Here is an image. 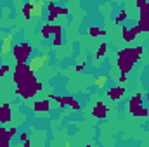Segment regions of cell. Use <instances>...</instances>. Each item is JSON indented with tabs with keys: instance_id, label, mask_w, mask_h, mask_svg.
<instances>
[{
	"instance_id": "6da1fadb",
	"label": "cell",
	"mask_w": 149,
	"mask_h": 147,
	"mask_svg": "<svg viewBox=\"0 0 149 147\" xmlns=\"http://www.w3.org/2000/svg\"><path fill=\"white\" fill-rule=\"evenodd\" d=\"M142 52H144V49L141 45L135 47V49H121L118 52V68H120V71H123L127 74L130 73L134 64L141 59Z\"/></svg>"
},
{
	"instance_id": "7a4b0ae2",
	"label": "cell",
	"mask_w": 149,
	"mask_h": 147,
	"mask_svg": "<svg viewBox=\"0 0 149 147\" xmlns=\"http://www.w3.org/2000/svg\"><path fill=\"white\" fill-rule=\"evenodd\" d=\"M12 55L16 59V62H28L31 57V45L28 42H21L17 45L12 47Z\"/></svg>"
},
{
	"instance_id": "3957f363",
	"label": "cell",
	"mask_w": 149,
	"mask_h": 147,
	"mask_svg": "<svg viewBox=\"0 0 149 147\" xmlns=\"http://www.w3.org/2000/svg\"><path fill=\"white\" fill-rule=\"evenodd\" d=\"M47 62H49V55H33V57H30V61H28V68H30L31 73H37V71H40Z\"/></svg>"
},
{
	"instance_id": "277c9868",
	"label": "cell",
	"mask_w": 149,
	"mask_h": 147,
	"mask_svg": "<svg viewBox=\"0 0 149 147\" xmlns=\"http://www.w3.org/2000/svg\"><path fill=\"white\" fill-rule=\"evenodd\" d=\"M12 40H14L12 33H5L2 37V47H0V54L2 55H7V54L12 52Z\"/></svg>"
},
{
	"instance_id": "5b68a950",
	"label": "cell",
	"mask_w": 149,
	"mask_h": 147,
	"mask_svg": "<svg viewBox=\"0 0 149 147\" xmlns=\"http://www.w3.org/2000/svg\"><path fill=\"white\" fill-rule=\"evenodd\" d=\"M125 87H111L109 90H108V97L111 99V101H121L123 97H125Z\"/></svg>"
},
{
	"instance_id": "8992f818",
	"label": "cell",
	"mask_w": 149,
	"mask_h": 147,
	"mask_svg": "<svg viewBox=\"0 0 149 147\" xmlns=\"http://www.w3.org/2000/svg\"><path fill=\"white\" fill-rule=\"evenodd\" d=\"M108 106L106 104H102V102H97L95 106H94V109H92V114L97 118V119H106V116H108Z\"/></svg>"
},
{
	"instance_id": "52a82bcc",
	"label": "cell",
	"mask_w": 149,
	"mask_h": 147,
	"mask_svg": "<svg viewBox=\"0 0 149 147\" xmlns=\"http://www.w3.org/2000/svg\"><path fill=\"white\" fill-rule=\"evenodd\" d=\"M139 33H141V31H139V28H137V26H134V28H130V30H128L127 26H123V28H121V35H123V40H125V42H132V40L137 37Z\"/></svg>"
},
{
	"instance_id": "ba28073f",
	"label": "cell",
	"mask_w": 149,
	"mask_h": 147,
	"mask_svg": "<svg viewBox=\"0 0 149 147\" xmlns=\"http://www.w3.org/2000/svg\"><path fill=\"white\" fill-rule=\"evenodd\" d=\"M45 5H47L45 0H35V3L31 5V17H42Z\"/></svg>"
},
{
	"instance_id": "9c48e42d",
	"label": "cell",
	"mask_w": 149,
	"mask_h": 147,
	"mask_svg": "<svg viewBox=\"0 0 149 147\" xmlns=\"http://www.w3.org/2000/svg\"><path fill=\"white\" fill-rule=\"evenodd\" d=\"M10 118H12L10 106H9V104L0 106V123H7V121H10Z\"/></svg>"
},
{
	"instance_id": "30bf717a",
	"label": "cell",
	"mask_w": 149,
	"mask_h": 147,
	"mask_svg": "<svg viewBox=\"0 0 149 147\" xmlns=\"http://www.w3.org/2000/svg\"><path fill=\"white\" fill-rule=\"evenodd\" d=\"M49 107H50L49 99H45V101H37V102L33 104V111H35V112H49Z\"/></svg>"
},
{
	"instance_id": "8fae6325",
	"label": "cell",
	"mask_w": 149,
	"mask_h": 147,
	"mask_svg": "<svg viewBox=\"0 0 149 147\" xmlns=\"http://www.w3.org/2000/svg\"><path fill=\"white\" fill-rule=\"evenodd\" d=\"M106 52H108V43H101V45H99V49H97L95 59H94V66H99V62H101V59L106 55Z\"/></svg>"
},
{
	"instance_id": "7c38bea8",
	"label": "cell",
	"mask_w": 149,
	"mask_h": 147,
	"mask_svg": "<svg viewBox=\"0 0 149 147\" xmlns=\"http://www.w3.org/2000/svg\"><path fill=\"white\" fill-rule=\"evenodd\" d=\"M137 28H139L141 33L149 31V14L148 16H144V17H139V24H137Z\"/></svg>"
},
{
	"instance_id": "4fadbf2b",
	"label": "cell",
	"mask_w": 149,
	"mask_h": 147,
	"mask_svg": "<svg viewBox=\"0 0 149 147\" xmlns=\"http://www.w3.org/2000/svg\"><path fill=\"white\" fill-rule=\"evenodd\" d=\"M10 142V137H9V130L5 128H0V146L2 147H7Z\"/></svg>"
},
{
	"instance_id": "5bb4252c",
	"label": "cell",
	"mask_w": 149,
	"mask_h": 147,
	"mask_svg": "<svg viewBox=\"0 0 149 147\" xmlns=\"http://www.w3.org/2000/svg\"><path fill=\"white\" fill-rule=\"evenodd\" d=\"M40 33H42V38H50L52 35H54V31H52V24L50 23H47V24H43L42 28H40Z\"/></svg>"
},
{
	"instance_id": "9a60e30c",
	"label": "cell",
	"mask_w": 149,
	"mask_h": 147,
	"mask_svg": "<svg viewBox=\"0 0 149 147\" xmlns=\"http://www.w3.org/2000/svg\"><path fill=\"white\" fill-rule=\"evenodd\" d=\"M130 112H132L134 116H142V118L149 114V111L146 109V107H144L142 104H141V106H135V107H130Z\"/></svg>"
},
{
	"instance_id": "2e32d148",
	"label": "cell",
	"mask_w": 149,
	"mask_h": 147,
	"mask_svg": "<svg viewBox=\"0 0 149 147\" xmlns=\"http://www.w3.org/2000/svg\"><path fill=\"white\" fill-rule=\"evenodd\" d=\"M108 80H109V78H108L106 74H99V76L94 80V83H95V87H97V88H101V90H102V88L108 85Z\"/></svg>"
},
{
	"instance_id": "e0dca14e",
	"label": "cell",
	"mask_w": 149,
	"mask_h": 147,
	"mask_svg": "<svg viewBox=\"0 0 149 147\" xmlns=\"http://www.w3.org/2000/svg\"><path fill=\"white\" fill-rule=\"evenodd\" d=\"M88 35L90 37H99V35H106V30H101V28H95V26H92V28H88Z\"/></svg>"
},
{
	"instance_id": "ac0fdd59",
	"label": "cell",
	"mask_w": 149,
	"mask_h": 147,
	"mask_svg": "<svg viewBox=\"0 0 149 147\" xmlns=\"http://www.w3.org/2000/svg\"><path fill=\"white\" fill-rule=\"evenodd\" d=\"M141 104H142V95H141V94L134 95V97L130 99V102H128V106H130V107H135V106H141Z\"/></svg>"
},
{
	"instance_id": "d6986e66",
	"label": "cell",
	"mask_w": 149,
	"mask_h": 147,
	"mask_svg": "<svg viewBox=\"0 0 149 147\" xmlns=\"http://www.w3.org/2000/svg\"><path fill=\"white\" fill-rule=\"evenodd\" d=\"M23 16H24V19H31V3L30 2H26L23 5Z\"/></svg>"
},
{
	"instance_id": "ffe728a7",
	"label": "cell",
	"mask_w": 149,
	"mask_h": 147,
	"mask_svg": "<svg viewBox=\"0 0 149 147\" xmlns=\"http://www.w3.org/2000/svg\"><path fill=\"white\" fill-rule=\"evenodd\" d=\"M56 12H57V16H61V14L63 16H68L70 14V10L66 7H61V5H56Z\"/></svg>"
},
{
	"instance_id": "44dd1931",
	"label": "cell",
	"mask_w": 149,
	"mask_h": 147,
	"mask_svg": "<svg viewBox=\"0 0 149 147\" xmlns=\"http://www.w3.org/2000/svg\"><path fill=\"white\" fill-rule=\"evenodd\" d=\"M61 43H63V37H61V33L54 35V40H52V45H54V47H59Z\"/></svg>"
},
{
	"instance_id": "7402d4cb",
	"label": "cell",
	"mask_w": 149,
	"mask_h": 147,
	"mask_svg": "<svg viewBox=\"0 0 149 147\" xmlns=\"http://www.w3.org/2000/svg\"><path fill=\"white\" fill-rule=\"evenodd\" d=\"M139 10H141V17H144V16H148V14H149V3L146 2V3H144V5H142L141 9H139Z\"/></svg>"
},
{
	"instance_id": "603a6c76",
	"label": "cell",
	"mask_w": 149,
	"mask_h": 147,
	"mask_svg": "<svg viewBox=\"0 0 149 147\" xmlns=\"http://www.w3.org/2000/svg\"><path fill=\"white\" fill-rule=\"evenodd\" d=\"M9 71H10V66L9 64H0V78L5 73H9Z\"/></svg>"
},
{
	"instance_id": "cb8c5ba5",
	"label": "cell",
	"mask_w": 149,
	"mask_h": 147,
	"mask_svg": "<svg viewBox=\"0 0 149 147\" xmlns=\"http://www.w3.org/2000/svg\"><path fill=\"white\" fill-rule=\"evenodd\" d=\"M125 19H127V10H121L116 17V23H125Z\"/></svg>"
},
{
	"instance_id": "d4e9b609",
	"label": "cell",
	"mask_w": 149,
	"mask_h": 147,
	"mask_svg": "<svg viewBox=\"0 0 149 147\" xmlns=\"http://www.w3.org/2000/svg\"><path fill=\"white\" fill-rule=\"evenodd\" d=\"M70 106H71V109L73 111H80V102H78V101H71V104H70Z\"/></svg>"
},
{
	"instance_id": "484cf974",
	"label": "cell",
	"mask_w": 149,
	"mask_h": 147,
	"mask_svg": "<svg viewBox=\"0 0 149 147\" xmlns=\"http://www.w3.org/2000/svg\"><path fill=\"white\" fill-rule=\"evenodd\" d=\"M56 17H57V14H56V12H49V17H47V23H54V21H56Z\"/></svg>"
},
{
	"instance_id": "4316f807",
	"label": "cell",
	"mask_w": 149,
	"mask_h": 147,
	"mask_svg": "<svg viewBox=\"0 0 149 147\" xmlns=\"http://www.w3.org/2000/svg\"><path fill=\"white\" fill-rule=\"evenodd\" d=\"M16 132H17V128H16V126H12V128H9V137L12 139V137L16 135Z\"/></svg>"
},
{
	"instance_id": "83f0119b",
	"label": "cell",
	"mask_w": 149,
	"mask_h": 147,
	"mask_svg": "<svg viewBox=\"0 0 149 147\" xmlns=\"http://www.w3.org/2000/svg\"><path fill=\"white\" fill-rule=\"evenodd\" d=\"M118 80H120L121 83H125V81H127V73H123V71H121V74H120V78H118Z\"/></svg>"
},
{
	"instance_id": "f1b7e54d",
	"label": "cell",
	"mask_w": 149,
	"mask_h": 147,
	"mask_svg": "<svg viewBox=\"0 0 149 147\" xmlns=\"http://www.w3.org/2000/svg\"><path fill=\"white\" fill-rule=\"evenodd\" d=\"M52 31H54V35L61 33V26H54V24H52Z\"/></svg>"
},
{
	"instance_id": "f546056e",
	"label": "cell",
	"mask_w": 149,
	"mask_h": 147,
	"mask_svg": "<svg viewBox=\"0 0 149 147\" xmlns=\"http://www.w3.org/2000/svg\"><path fill=\"white\" fill-rule=\"evenodd\" d=\"M83 68H85V64H83V62H80V64H76V68H74V69H76V71H83Z\"/></svg>"
},
{
	"instance_id": "4dcf8cb0",
	"label": "cell",
	"mask_w": 149,
	"mask_h": 147,
	"mask_svg": "<svg viewBox=\"0 0 149 147\" xmlns=\"http://www.w3.org/2000/svg\"><path fill=\"white\" fill-rule=\"evenodd\" d=\"M19 140H21V142L28 140V133H21V135H19Z\"/></svg>"
},
{
	"instance_id": "1f68e13d",
	"label": "cell",
	"mask_w": 149,
	"mask_h": 147,
	"mask_svg": "<svg viewBox=\"0 0 149 147\" xmlns=\"http://www.w3.org/2000/svg\"><path fill=\"white\" fill-rule=\"evenodd\" d=\"M23 144H24V147H30V146H31V142H30V140H24Z\"/></svg>"
}]
</instances>
